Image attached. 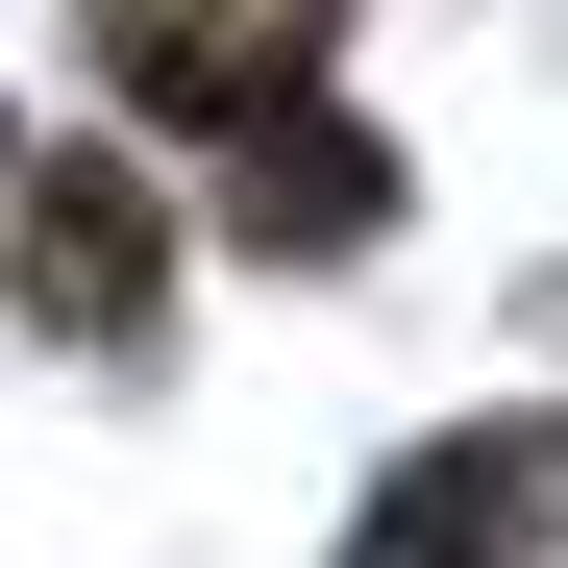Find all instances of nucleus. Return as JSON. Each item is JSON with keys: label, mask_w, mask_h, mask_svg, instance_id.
<instances>
[{"label": "nucleus", "mask_w": 568, "mask_h": 568, "mask_svg": "<svg viewBox=\"0 0 568 568\" xmlns=\"http://www.w3.org/2000/svg\"><path fill=\"white\" fill-rule=\"evenodd\" d=\"M223 149H247V173H223V223H247V247H371V223H396V173H371V124H322V100H297V124L247 100Z\"/></svg>", "instance_id": "obj_2"}, {"label": "nucleus", "mask_w": 568, "mask_h": 568, "mask_svg": "<svg viewBox=\"0 0 568 568\" xmlns=\"http://www.w3.org/2000/svg\"><path fill=\"white\" fill-rule=\"evenodd\" d=\"M26 297L50 322H149V199H124V173H50V199H26Z\"/></svg>", "instance_id": "obj_3"}, {"label": "nucleus", "mask_w": 568, "mask_h": 568, "mask_svg": "<svg viewBox=\"0 0 568 568\" xmlns=\"http://www.w3.org/2000/svg\"><path fill=\"white\" fill-rule=\"evenodd\" d=\"M544 519H568V420H495V445H420L346 568H519Z\"/></svg>", "instance_id": "obj_1"}]
</instances>
